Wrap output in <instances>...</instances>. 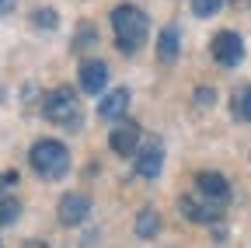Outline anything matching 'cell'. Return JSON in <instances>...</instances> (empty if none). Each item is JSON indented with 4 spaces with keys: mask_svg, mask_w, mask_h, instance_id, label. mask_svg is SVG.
<instances>
[{
    "mask_svg": "<svg viewBox=\"0 0 251 248\" xmlns=\"http://www.w3.org/2000/svg\"><path fill=\"white\" fill-rule=\"evenodd\" d=\"M213 98H216V91H213V87H199V91H196V102H199L202 109L213 105Z\"/></svg>",
    "mask_w": 251,
    "mask_h": 248,
    "instance_id": "cell-19",
    "label": "cell"
},
{
    "mask_svg": "<svg viewBox=\"0 0 251 248\" xmlns=\"http://www.w3.org/2000/svg\"><path fill=\"white\" fill-rule=\"evenodd\" d=\"M21 248H49V245H46V241H25Z\"/></svg>",
    "mask_w": 251,
    "mask_h": 248,
    "instance_id": "cell-21",
    "label": "cell"
},
{
    "mask_svg": "<svg viewBox=\"0 0 251 248\" xmlns=\"http://www.w3.org/2000/svg\"><path fill=\"white\" fill-rule=\"evenodd\" d=\"M178 28L175 25H168V28H161V39H157V59L161 63H175L178 59Z\"/></svg>",
    "mask_w": 251,
    "mask_h": 248,
    "instance_id": "cell-12",
    "label": "cell"
},
{
    "mask_svg": "<svg viewBox=\"0 0 251 248\" xmlns=\"http://www.w3.org/2000/svg\"><path fill=\"white\" fill-rule=\"evenodd\" d=\"M196 185H199L202 196H209V199H216V203H227V199H230L227 178L216 175V171H199V175H196Z\"/></svg>",
    "mask_w": 251,
    "mask_h": 248,
    "instance_id": "cell-10",
    "label": "cell"
},
{
    "mask_svg": "<svg viewBox=\"0 0 251 248\" xmlns=\"http://www.w3.org/2000/svg\"><path fill=\"white\" fill-rule=\"evenodd\" d=\"M133 168L143 178H157L161 168H164V147L157 143V140H143L136 147V154H133Z\"/></svg>",
    "mask_w": 251,
    "mask_h": 248,
    "instance_id": "cell-4",
    "label": "cell"
},
{
    "mask_svg": "<svg viewBox=\"0 0 251 248\" xmlns=\"http://www.w3.org/2000/svg\"><path fill=\"white\" fill-rule=\"evenodd\" d=\"M105 84H108V67L101 59H87L80 67V87L87 95H98V91H105Z\"/></svg>",
    "mask_w": 251,
    "mask_h": 248,
    "instance_id": "cell-9",
    "label": "cell"
},
{
    "mask_svg": "<svg viewBox=\"0 0 251 248\" xmlns=\"http://www.w3.org/2000/svg\"><path fill=\"white\" fill-rule=\"evenodd\" d=\"M87 42H94V28H91V25H84L80 32L74 35V46H77V49H87Z\"/></svg>",
    "mask_w": 251,
    "mask_h": 248,
    "instance_id": "cell-18",
    "label": "cell"
},
{
    "mask_svg": "<svg viewBox=\"0 0 251 248\" xmlns=\"http://www.w3.org/2000/svg\"><path fill=\"white\" fill-rule=\"evenodd\" d=\"M157 227H161V213L150 210V206L140 210V217H136V234H140V238H153Z\"/></svg>",
    "mask_w": 251,
    "mask_h": 248,
    "instance_id": "cell-14",
    "label": "cell"
},
{
    "mask_svg": "<svg viewBox=\"0 0 251 248\" xmlns=\"http://www.w3.org/2000/svg\"><path fill=\"white\" fill-rule=\"evenodd\" d=\"M28 161H31V168H35L39 178L56 182V178H63L70 171V150L63 147L59 140H39V143H31Z\"/></svg>",
    "mask_w": 251,
    "mask_h": 248,
    "instance_id": "cell-2",
    "label": "cell"
},
{
    "mask_svg": "<svg viewBox=\"0 0 251 248\" xmlns=\"http://www.w3.org/2000/svg\"><path fill=\"white\" fill-rule=\"evenodd\" d=\"M213 59L220 67H237L244 59V42L237 32H216L213 35Z\"/></svg>",
    "mask_w": 251,
    "mask_h": 248,
    "instance_id": "cell-6",
    "label": "cell"
},
{
    "mask_svg": "<svg viewBox=\"0 0 251 248\" xmlns=\"http://www.w3.org/2000/svg\"><path fill=\"white\" fill-rule=\"evenodd\" d=\"M230 112H234V119H241V122H251V84H244V87H237V91H234Z\"/></svg>",
    "mask_w": 251,
    "mask_h": 248,
    "instance_id": "cell-13",
    "label": "cell"
},
{
    "mask_svg": "<svg viewBox=\"0 0 251 248\" xmlns=\"http://www.w3.org/2000/svg\"><path fill=\"white\" fill-rule=\"evenodd\" d=\"M14 4H18V0H0V14H11Z\"/></svg>",
    "mask_w": 251,
    "mask_h": 248,
    "instance_id": "cell-20",
    "label": "cell"
},
{
    "mask_svg": "<svg viewBox=\"0 0 251 248\" xmlns=\"http://www.w3.org/2000/svg\"><path fill=\"white\" fill-rule=\"evenodd\" d=\"M42 115L49 122H59L67 130H80V102H77V91L74 87H56L42 98Z\"/></svg>",
    "mask_w": 251,
    "mask_h": 248,
    "instance_id": "cell-3",
    "label": "cell"
},
{
    "mask_svg": "<svg viewBox=\"0 0 251 248\" xmlns=\"http://www.w3.org/2000/svg\"><path fill=\"white\" fill-rule=\"evenodd\" d=\"M31 21H35V28H49V32H52V28L59 25L56 11H49V7H39L35 14H31Z\"/></svg>",
    "mask_w": 251,
    "mask_h": 248,
    "instance_id": "cell-17",
    "label": "cell"
},
{
    "mask_svg": "<svg viewBox=\"0 0 251 248\" xmlns=\"http://www.w3.org/2000/svg\"><path fill=\"white\" fill-rule=\"evenodd\" d=\"M56 213H59V224H63V227H77L84 217L91 213V199H87V193H67V196L59 199Z\"/></svg>",
    "mask_w": 251,
    "mask_h": 248,
    "instance_id": "cell-7",
    "label": "cell"
},
{
    "mask_svg": "<svg viewBox=\"0 0 251 248\" xmlns=\"http://www.w3.org/2000/svg\"><path fill=\"white\" fill-rule=\"evenodd\" d=\"M112 32H115V46L122 53H136L150 32V25H147V14L133 4H119L112 11Z\"/></svg>",
    "mask_w": 251,
    "mask_h": 248,
    "instance_id": "cell-1",
    "label": "cell"
},
{
    "mask_svg": "<svg viewBox=\"0 0 251 248\" xmlns=\"http://www.w3.org/2000/svg\"><path fill=\"white\" fill-rule=\"evenodd\" d=\"M108 147L115 154H122V158H133L136 147H140V126H136V122H122V126H115L112 137H108Z\"/></svg>",
    "mask_w": 251,
    "mask_h": 248,
    "instance_id": "cell-8",
    "label": "cell"
},
{
    "mask_svg": "<svg viewBox=\"0 0 251 248\" xmlns=\"http://www.w3.org/2000/svg\"><path fill=\"white\" fill-rule=\"evenodd\" d=\"M126 109H129V91H126V87H115V91H108L105 102L98 105V115L112 122V119H122Z\"/></svg>",
    "mask_w": 251,
    "mask_h": 248,
    "instance_id": "cell-11",
    "label": "cell"
},
{
    "mask_svg": "<svg viewBox=\"0 0 251 248\" xmlns=\"http://www.w3.org/2000/svg\"><path fill=\"white\" fill-rule=\"evenodd\" d=\"M18 213H21V203L14 196H0V227H7L18 220Z\"/></svg>",
    "mask_w": 251,
    "mask_h": 248,
    "instance_id": "cell-15",
    "label": "cell"
},
{
    "mask_svg": "<svg viewBox=\"0 0 251 248\" xmlns=\"http://www.w3.org/2000/svg\"><path fill=\"white\" fill-rule=\"evenodd\" d=\"M220 4H224V0H192V14L196 18H213L220 11Z\"/></svg>",
    "mask_w": 251,
    "mask_h": 248,
    "instance_id": "cell-16",
    "label": "cell"
},
{
    "mask_svg": "<svg viewBox=\"0 0 251 248\" xmlns=\"http://www.w3.org/2000/svg\"><path fill=\"white\" fill-rule=\"evenodd\" d=\"M181 213H185V220H192V224H216L220 220V203L209 199V196H181Z\"/></svg>",
    "mask_w": 251,
    "mask_h": 248,
    "instance_id": "cell-5",
    "label": "cell"
}]
</instances>
